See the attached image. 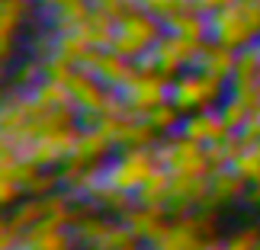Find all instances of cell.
Returning a JSON list of instances; mask_svg holds the SVG:
<instances>
[{
    "instance_id": "obj_11",
    "label": "cell",
    "mask_w": 260,
    "mask_h": 250,
    "mask_svg": "<svg viewBox=\"0 0 260 250\" xmlns=\"http://www.w3.org/2000/svg\"><path fill=\"white\" fill-rule=\"evenodd\" d=\"M244 180L235 173L232 167H212L209 170V189H212V205L215 202H228V199L244 193Z\"/></svg>"
},
{
    "instance_id": "obj_12",
    "label": "cell",
    "mask_w": 260,
    "mask_h": 250,
    "mask_svg": "<svg viewBox=\"0 0 260 250\" xmlns=\"http://www.w3.org/2000/svg\"><path fill=\"white\" fill-rule=\"evenodd\" d=\"M142 119L154 128L157 135H161V132H174V128H180V122H183V113H180V109L171 103V99H167V103L154 106V109H148Z\"/></svg>"
},
{
    "instance_id": "obj_16",
    "label": "cell",
    "mask_w": 260,
    "mask_h": 250,
    "mask_svg": "<svg viewBox=\"0 0 260 250\" xmlns=\"http://www.w3.org/2000/svg\"><path fill=\"white\" fill-rule=\"evenodd\" d=\"M135 7L154 13L157 19H164V16L177 13V10H183V7H193V0H135Z\"/></svg>"
},
{
    "instance_id": "obj_3",
    "label": "cell",
    "mask_w": 260,
    "mask_h": 250,
    "mask_svg": "<svg viewBox=\"0 0 260 250\" xmlns=\"http://www.w3.org/2000/svg\"><path fill=\"white\" fill-rule=\"evenodd\" d=\"M154 157H157V167H167L174 176H203V173L212 170L209 154H206V145L186 138L183 132L157 141L154 145Z\"/></svg>"
},
{
    "instance_id": "obj_18",
    "label": "cell",
    "mask_w": 260,
    "mask_h": 250,
    "mask_svg": "<svg viewBox=\"0 0 260 250\" xmlns=\"http://www.w3.org/2000/svg\"><path fill=\"white\" fill-rule=\"evenodd\" d=\"M232 4H238V0H193V7L199 10V13H215V10L232 7Z\"/></svg>"
},
{
    "instance_id": "obj_17",
    "label": "cell",
    "mask_w": 260,
    "mask_h": 250,
    "mask_svg": "<svg viewBox=\"0 0 260 250\" xmlns=\"http://www.w3.org/2000/svg\"><path fill=\"white\" fill-rule=\"evenodd\" d=\"M222 250H260V231L247 228V231L232 234L228 241H222Z\"/></svg>"
},
{
    "instance_id": "obj_20",
    "label": "cell",
    "mask_w": 260,
    "mask_h": 250,
    "mask_svg": "<svg viewBox=\"0 0 260 250\" xmlns=\"http://www.w3.org/2000/svg\"><path fill=\"white\" fill-rule=\"evenodd\" d=\"M254 45H257V52H260V39H257V42H254Z\"/></svg>"
},
{
    "instance_id": "obj_6",
    "label": "cell",
    "mask_w": 260,
    "mask_h": 250,
    "mask_svg": "<svg viewBox=\"0 0 260 250\" xmlns=\"http://www.w3.org/2000/svg\"><path fill=\"white\" fill-rule=\"evenodd\" d=\"M212 205V189H209V173L203 176H174L171 180V196H167V212L186 215L189 208Z\"/></svg>"
},
{
    "instance_id": "obj_15",
    "label": "cell",
    "mask_w": 260,
    "mask_h": 250,
    "mask_svg": "<svg viewBox=\"0 0 260 250\" xmlns=\"http://www.w3.org/2000/svg\"><path fill=\"white\" fill-rule=\"evenodd\" d=\"M218 109H222V119H225V125L232 128V132H241L244 122L251 119V109H247V106H244L238 96H228V99H225V103L218 106Z\"/></svg>"
},
{
    "instance_id": "obj_8",
    "label": "cell",
    "mask_w": 260,
    "mask_h": 250,
    "mask_svg": "<svg viewBox=\"0 0 260 250\" xmlns=\"http://www.w3.org/2000/svg\"><path fill=\"white\" fill-rule=\"evenodd\" d=\"M180 132L186 138H193L199 145H215L222 141L225 135H232V128L225 125L222 119V109H199L196 116H183V122H180Z\"/></svg>"
},
{
    "instance_id": "obj_4",
    "label": "cell",
    "mask_w": 260,
    "mask_h": 250,
    "mask_svg": "<svg viewBox=\"0 0 260 250\" xmlns=\"http://www.w3.org/2000/svg\"><path fill=\"white\" fill-rule=\"evenodd\" d=\"M171 84L174 77H164V74H148V71H135L128 81L116 90L122 106L135 116H145L148 109L161 106L171 99Z\"/></svg>"
},
{
    "instance_id": "obj_13",
    "label": "cell",
    "mask_w": 260,
    "mask_h": 250,
    "mask_svg": "<svg viewBox=\"0 0 260 250\" xmlns=\"http://www.w3.org/2000/svg\"><path fill=\"white\" fill-rule=\"evenodd\" d=\"M29 10V0H4V58H10V45H13V29H19Z\"/></svg>"
},
{
    "instance_id": "obj_9",
    "label": "cell",
    "mask_w": 260,
    "mask_h": 250,
    "mask_svg": "<svg viewBox=\"0 0 260 250\" xmlns=\"http://www.w3.org/2000/svg\"><path fill=\"white\" fill-rule=\"evenodd\" d=\"M122 225L132 231L142 244H151L157 234L167 228V208H157V205H132L128 212H122Z\"/></svg>"
},
{
    "instance_id": "obj_10",
    "label": "cell",
    "mask_w": 260,
    "mask_h": 250,
    "mask_svg": "<svg viewBox=\"0 0 260 250\" xmlns=\"http://www.w3.org/2000/svg\"><path fill=\"white\" fill-rule=\"evenodd\" d=\"M171 180H174V173L167 167H154V173L138 186L135 202L138 205H157V208H164L167 205V196H171Z\"/></svg>"
},
{
    "instance_id": "obj_14",
    "label": "cell",
    "mask_w": 260,
    "mask_h": 250,
    "mask_svg": "<svg viewBox=\"0 0 260 250\" xmlns=\"http://www.w3.org/2000/svg\"><path fill=\"white\" fill-rule=\"evenodd\" d=\"M232 170L244 180L247 186H251V183H260V154L254 151V148H244V151L235 157Z\"/></svg>"
},
{
    "instance_id": "obj_5",
    "label": "cell",
    "mask_w": 260,
    "mask_h": 250,
    "mask_svg": "<svg viewBox=\"0 0 260 250\" xmlns=\"http://www.w3.org/2000/svg\"><path fill=\"white\" fill-rule=\"evenodd\" d=\"M222 84L218 77L199 74V71H186L177 74L171 84V103L180 113H199V109H209V103H215L222 96Z\"/></svg>"
},
{
    "instance_id": "obj_19",
    "label": "cell",
    "mask_w": 260,
    "mask_h": 250,
    "mask_svg": "<svg viewBox=\"0 0 260 250\" xmlns=\"http://www.w3.org/2000/svg\"><path fill=\"white\" fill-rule=\"evenodd\" d=\"M196 250H222V241H215V237H206V241L199 244Z\"/></svg>"
},
{
    "instance_id": "obj_2",
    "label": "cell",
    "mask_w": 260,
    "mask_h": 250,
    "mask_svg": "<svg viewBox=\"0 0 260 250\" xmlns=\"http://www.w3.org/2000/svg\"><path fill=\"white\" fill-rule=\"evenodd\" d=\"M164 35V23L148 10H125L122 16H116V35H113V52L122 58L138 61L157 39Z\"/></svg>"
},
{
    "instance_id": "obj_1",
    "label": "cell",
    "mask_w": 260,
    "mask_h": 250,
    "mask_svg": "<svg viewBox=\"0 0 260 250\" xmlns=\"http://www.w3.org/2000/svg\"><path fill=\"white\" fill-rule=\"evenodd\" d=\"M157 157H154V145L151 148H125L116 161L103 164L100 170V186L96 189H109V193H128L135 196L138 186L154 173ZM93 189V193H96ZM93 199V196H90Z\"/></svg>"
},
{
    "instance_id": "obj_7",
    "label": "cell",
    "mask_w": 260,
    "mask_h": 250,
    "mask_svg": "<svg viewBox=\"0 0 260 250\" xmlns=\"http://www.w3.org/2000/svg\"><path fill=\"white\" fill-rule=\"evenodd\" d=\"M235 64H238V52L228 45H218L215 39H206L199 42V52L189 64V71H199V74H209V77H218V81H232L235 74Z\"/></svg>"
}]
</instances>
